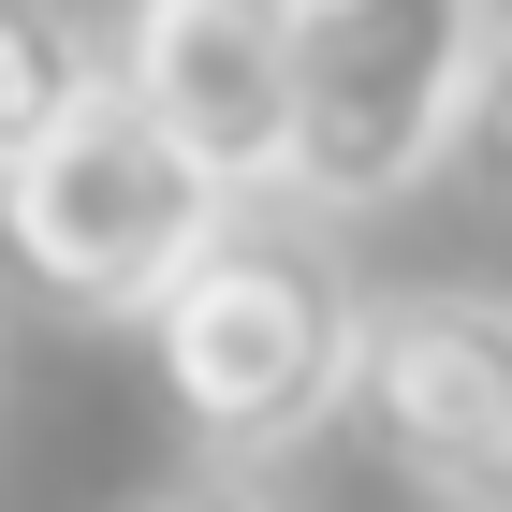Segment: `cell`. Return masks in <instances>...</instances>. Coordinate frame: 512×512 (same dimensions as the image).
Here are the masks:
<instances>
[{"label": "cell", "mask_w": 512, "mask_h": 512, "mask_svg": "<svg viewBox=\"0 0 512 512\" xmlns=\"http://www.w3.org/2000/svg\"><path fill=\"white\" fill-rule=\"evenodd\" d=\"M352 425L439 512H512V308L498 293H395V308H366Z\"/></svg>", "instance_id": "obj_4"}, {"label": "cell", "mask_w": 512, "mask_h": 512, "mask_svg": "<svg viewBox=\"0 0 512 512\" xmlns=\"http://www.w3.org/2000/svg\"><path fill=\"white\" fill-rule=\"evenodd\" d=\"M103 59L235 205L293 191V0H118Z\"/></svg>", "instance_id": "obj_5"}, {"label": "cell", "mask_w": 512, "mask_h": 512, "mask_svg": "<svg viewBox=\"0 0 512 512\" xmlns=\"http://www.w3.org/2000/svg\"><path fill=\"white\" fill-rule=\"evenodd\" d=\"M147 352H161V395H176V425L249 469L278 439H308L322 410H352V366H366V293L337 278V249L293 235V220H220L176 293L147 308Z\"/></svg>", "instance_id": "obj_1"}, {"label": "cell", "mask_w": 512, "mask_h": 512, "mask_svg": "<svg viewBox=\"0 0 512 512\" xmlns=\"http://www.w3.org/2000/svg\"><path fill=\"white\" fill-rule=\"evenodd\" d=\"M88 88H103V44H88L74 0H0V176L74 118Z\"/></svg>", "instance_id": "obj_6"}, {"label": "cell", "mask_w": 512, "mask_h": 512, "mask_svg": "<svg viewBox=\"0 0 512 512\" xmlns=\"http://www.w3.org/2000/svg\"><path fill=\"white\" fill-rule=\"evenodd\" d=\"M220 220H235V191L118 88V59H103V88L74 118L0 176V264L30 278L59 322H147L220 249Z\"/></svg>", "instance_id": "obj_2"}, {"label": "cell", "mask_w": 512, "mask_h": 512, "mask_svg": "<svg viewBox=\"0 0 512 512\" xmlns=\"http://www.w3.org/2000/svg\"><path fill=\"white\" fill-rule=\"evenodd\" d=\"M132 512H278V498H264V483H249V469H220V454H205V469L147 483V498H132Z\"/></svg>", "instance_id": "obj_8"}, {"label": "cell", "mask_w": 512, "mask_h": 512, "mask_svg": "<svg viewBox=\"0 0 512 512\" xmlns=\"http://www.w3.org/2000/svg\"><path fill=\"white\" fill-rule=\"evenodd\" d=\"M498 0H293V205L366 220L469 147Z\"/></svg>", "instance_id": "obj_3"}, {"label": "cell", "mask_w": 512, "mask_h": 512, "mask_svg": "<svg viewBox=\"0 0 512 512\" xmlns=\"http://www.w3.org/2000/svg\"><path fill=\"white\" fill-rule=\"evenodd\" d=\"M469 161H483V191H512V30H498V59H483V103H469Z\"/></svg>", "instance_id": "obj_7"}]
</instances>
